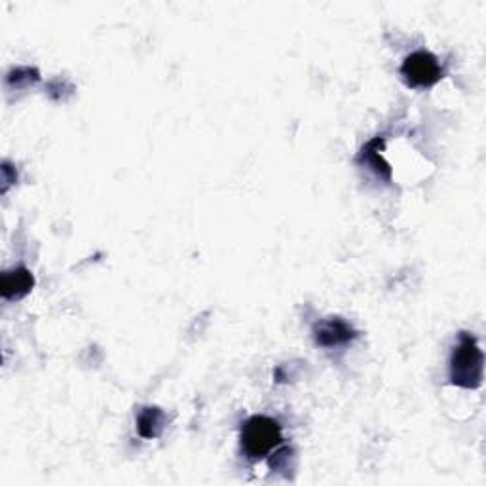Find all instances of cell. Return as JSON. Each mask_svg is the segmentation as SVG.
Listing matches in <instances>:
<instances>
[{
	"label": "cell",
	"mask_w": 486,
	"mask_h": 486,
	"mask_svg": "<svg viewBox=\"0 0 486 486\" xmlns=\"http://www.w3.org/2000/svg\"><path fill=\"white\" fill-rule=\"evenodd\" d=\"M356 337L357 332L340 317H329L314 325V340L323 348H339L352 342Z\"/></svg>",
	"instance_id": "obj_4"
},
{
	"label": "cell",
	"mask_w": 486,
	"mask_h": 486,
	"mask_svg": "<svg viewBox=\"0 0 486 486\" xmlns=\"http://www.w3.org/2000/svg\"><path fill=\"white\" fill-rule=\"evenodd\" d=\"M484 356L477 339L469 332H460L458 344L450 357V382L458 388L475 390L482 384Z\"/></svg>",
	"instance_id": "obj_1"
},
{
	"label": "cell",
	"mask_w": 486,
	"mask_h": 486,
	"mask_svg": "<svg viewBox=\"0 0 486 486\" xmlns=\"http://www.w3.org/2000/svg\"><path fill=\"white\" fill-rule=\"evenodd\" d=\"M167 416L158 406H145L137 415V432L143 439H156L165 428Z\"/></svg>",
	"instance_id": "obj_6"
},
{
	"label": "cell",
	"mask_w": 486,
	"mask_h": 486,
	"mask_svg": "<svg viewBox=\"0 0 486 486\" xmlns=\"http://www.w3.org/2000/svg\"><path fill=\"white\" fill-rule=\"evenodd\" d=\"M241 450L249 460H261L281 445V425L268 416H251L241 425Z\"/></svg>",
	"instance_id": "obj_2"
},
{
	"label": "cell",
	"mask_w": 486,
	"mask_h": 486,
	"mask_svg": "<svg viewBox=\"0 0 486 486\" xmlns=\"http://www.w3.org/2000/svg\"><path fill=\"white\" fill-rule=\"evenodd\" d=\"M33 285H35L33 273H30L27 268L20 266L4 273L3 280H0V293H3L6 300L21 298L30 291V289H33Z\"/></svg>",
	"instance_id": "obj_5"
},
{
	"label": "cell",
	"mask_w": 486,
	"mask_h": 486,
	"mask_svg": "<svg viewBox=\"0 0 486 486\" xmlns=\"http://www.w3.org/2000/svg\"><path fill=\"white\" fill-rule=\"evenodd\" d=\"M401 76L410 88H432L443 79V69L433 54L420 50L405 57Z\"/></svg>",
	"instance_id": "obj_3"
},
{
	"label": "cell",
	"mask_w": 486,
	"mask_h": 486,
	"mask_svg": "<svg viewBox=\"0 0 486 486\" xmlns=\"http://www.w3.org/2000/svg\"><path fill=\"white\" fill-rule=\"evenodd\" d=\"M378 143H380V139H374V141H371L367 147L363 148V152H361V162H364V165L371 167V170H374L380 177L390 179L391 170H390V165L382 160V156L378 155V150H376Z\"/></svg>",
	"instance_id": "obj_7"
}]
</instances>
